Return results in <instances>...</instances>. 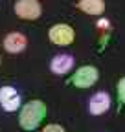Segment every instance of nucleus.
Instances as JSON below:
<instances>
[{
    "instance_id": "f257e3e1",
    "label": "nucleus",
    "mask_w": 125,
    "mask_h": 132,
    "mask_svg": "<svg viewBox=\"0 0 125 132\" xmlns=\"http://www.w3.org/2000/svg\"><path fill=\"white\" fill-rule=\"evenodd\" d=\"M46 105L39 99H33V101H28L26 105L20 106L19 112V125L22 130H35L39 128V125L44 121L46 118Z\"/></svg>"
},
{
    "instance_id": "f03ea898",
    "label": "nucleus",
    "mask_w": 125,
    "mask_h": 132,
    "mask_svg": "<svg viewBox=\"0 0 125 132\" xmlns=\"http://www.w3.org/2000/svg\"><path fill=\"white\" fill-rule=\"evenodd\" d=\"M98 68L92 64H87V66H81V68H77L75 73L72 75L70 82L75 86V88H90L98 82Z\"/></svg>"
},
{
    "instance_id": "7ed1b4c3",
    "label": "nucleus",
    "mask_w": 125,
    "mask_h": 132,
    "mask_svg": "<svg viewBox=\"0 0 125 132\" xmlns=\"http://www.w3.org/2000/svg\"><path fill=\"white\" fill-rule=\"evenodd\" d=\"M42 13L39 0H17L15 2V15L24 20H35Z\"/></svg>"
},
{
    "instance_id": "20e7f679",
    "label": "nucleus",
    "mask_w": 125,
    "mask_h": 132,
    "mask_svg": "<svg viewBox=\"0 0 125 132\" xmlns=\"http://www.w3.org/2000/svg\"><path fill=\"white\" fill-rule=\"evenodd\" d=\"M48 37H50V40L55 46H68V44L74 42L75 33H74V29L68 24H55V26L50 28Z\"/></svg>"
},
{
    "instance_id": "39448f33",
    "label": "nucleus",
    "mask_w": 125,
    "mask_h": 132,
    "mask_svg": "<svg viewBox=\"0 0 125 132\" xmlns=\"http://www.w3.org/2000/svg\"><path fill=\"white\" fill-rule=\"evenodd\" d=\"M20 94L13 86H2L0 88V106L6 112H17L20 110Z\"/></svg>"
},
{
    "instance_id": "423d86ee",
    "label": "nucleus",
    "mask_w": 125,
    "mask_h": 132,
    "mask_svg": "<svg viewBox=\"0 0 125 132\" xmlns=\"http://www.w3.org/2000/svg\"><path fill=\"white\" fill-rule=\"evenodd\" d=\"M26 46H28V39L20 31H11L4 39V50L7 53H20L24 52Z\"/></svg>"
},
{
    "instance_id": "0eeeda50",
    "label": "nucleus",
    "mask_w": 125,
    "mask_h": 132,
    "mask_svg": "<svg viewBox=\"0 0 125 132\" xmlns=\"http://www.w3.org/2000/svg\"><path fill=\"white\" fill-rule=\"evenodd\" d=\"M108 108H111V95L107 92H98L90 97L88 110H90L92 116H103Z\"/></svg>"
},
{
    "instance_id": "6e6552de",
    "label": "nucleus",
    "mask_w": 125,
    "mask_h": 132,
    "mask_svg": "<svg viewBox=\"0 0 125 132\" xmlns=\"http://www.w3.org/2000/svg\"><path fill=\"white\" fill-rule=\"evenodd\" d=\"M74 57L72 55H68V53H59V55H55L53 59H52V62H50V70L53 72V73H57V75H65V73H68L72 68H74Z\"/></svg>"
},
{
    "instance_id": "1a4fd4ad",
    "label": "nucleus",
    "mask_w": 125,
    "mask_h": 132,
    "mask_svg": "<svg viewBox=\"0 0 125 132\" xmlns=\"http://www.w3.org/2000/svg\"><path fill=\"white\" fill-rule=\"evenodd\" d=\"M77 7H79V11H83L87 15H94V16L105 13V2L103 0H79Z\"/></svg>"
},
{
    "instance_id": "9d476101",
    "label": "nucleus",
    "mask_w": 125,
    "mask_h": 132,
    "mask_svg": "<svg viewBox=\"0 0 125 132\" xmlns=\"http://www.w3.org/2000/svg\"><path fill=\"white\" fill-rule=\"evenodd\" d=\"M116 94H118V101L125 105V77H121L116 85Z\"/></svg>"
},
{
    "instance_id": "9b49d317",
    "label": "nucleus",
    "mask_w": 125,
    "mask_h": 132,
    "mask_svg": "<svg viewBox=\"0 0 125 132\" xmlns=\"http://www.w3.org/2000/svg\"><path fill=\"white\" fill-rule=\"evenodd\" d=\"M42 132H65V128L61 125H57V123H52V125H46L42 128Z\"/></svg>"
},
{
    "instance_id": "f8f14e48",
    "label": "nucleus",
    "mask_w": 125,
    "mask_h": 132,
    "mask_svg": "<svg viewBox=\"0 0 125 132\" xmlns=\"http://www.w3.org/2000/svg\"><path fill=\"white\" fill-rule=\"evenodd\" d=\"M0 62H2V57H0Z\"/></svg>"
}]
</instances>
